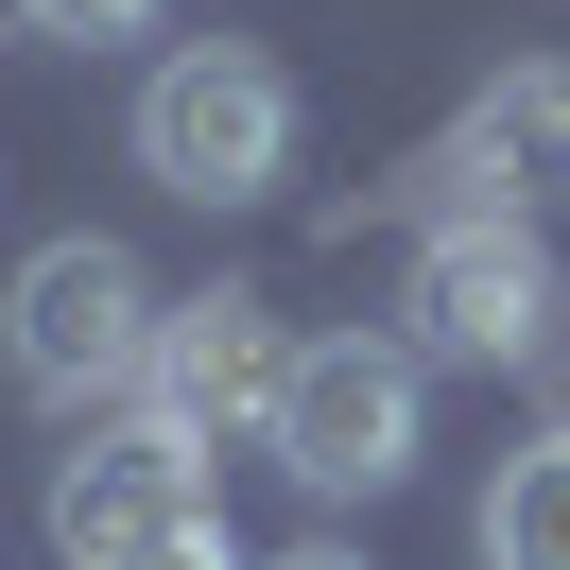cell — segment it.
Listing matches in <instances>:
<instances>
[{
	"instance_id": "1",
	"label": "cell",
	"mask_w": 570,
	"mask_h": 570,
	"mask_svg": "<svg viewBox=\"0 0 570 570\" xmlns=\"http://www.w3.org/2000/svg\"><path fill=\"white\" fill-rule=\"evenodd\" d=\"M156 328H174V294H156L105 225L36 243V259H18V294H0V363H18V397H36V415H70V432L121 415V397L156 381Z\"/></svg>"
},
{
	"instance_id": "2",
	"label": "cell",
	"mask_w": 570,
	"mask_h": 570,
	"mask_svg": "<svg viewBox=\"0 0 570 570\" xmlns=\"http://www.w3.org/2000/svg\"><path fill=\"white\" fill-rule=\"evenodd\" d=\"M415 346H432V363H484V381H553V397H570V277H553V243H535V208L415 225Z\"/></svg>"
},
{
	"instance_id": "3",
	"label": "cell",
	"mask_w": 570,
	"mask_h": 570,
	"mask_svg": "<svg viewBox=\"0 0 570 570\" xmlns=\"http://www.w3.org/2000/svg\"><path fill=\"white\" fill-rule=\"evenodd\" d=\"M139 174L174 190V208H259V190L294 174V70L259 36L156 52V87H139Z\"/></svg>"
},
{
	"instance_id": "4",
	"label": "cell",
	"mask_w": 570,
	"mask_h": 570,
	"mask_svg": "<svg viewBox=\"0 0 570 570\" xmlns=\"http://www.w3.org/2000/svg\"><path fill=\"white\" fill-rule=\"evenodd\" d=\"M415 432H432V346H397V328H328V346H294L259 450H277L312 501H381L397 466H415Z\"/></svg>"
},
{
	"instance_id": "5",
	"label": "cell",
	"mask_w": 570,
	"mask_h": 570,
	"mask_svg": "<svg viewBox=\"0 0 570 570\" xmlns=\"http://www.w3.org/2000/svg\"><path fill=\"white\" fill-rule=\"evenodd\" d=\"M570 190V70H501L484 105L450 121L432 156H397L363 208H415V225H466V208H553ZM346 208V225H363Z\"/></svg>"
},
{
	"instance_id": "6",
	"label": "cell",
	"mask_w": 570,
	"mask_h": 570,
	"mask_svg": "<svg viewBox=\"0 0 570 570\" xmlns=\"http://www.w3.org/2000/svg\"><path fill=\"white\" fill-rule=\"evenodd\" d=\"M208 519V432H174L156 397H121V415L70 432V466H52V553L70 570H121L139 535Z\"/></svg>"
},
{
	"instance_id": "7",
	"label": "cell",
	"mask_w": 570,
	"mask_h": 570,
	"mask_svg": "<svg viewBox=\"0 0 570 570\" xmlns=\"http://www.w3.org/2000/svg\"><path fill=\"white\" fill-rule=\"evenodd\" d=\"M277 381H294V346H277V312H259V294L243 277H208V294H174V328H156V415H174V432H208V450H225V432H277Z\"/></svg>"
},
{
	"instance_id": "8",
	"label": "cell",
	"mask_w": 570,
	"mask_h": 570,
	"mask_svg": "<svg viewBox=\"0 0 570 570\" xmlns=\"http://www.w3.org/2000/svg\"><path fill=\"white\" fill-rule=\"evenodd\" d=\"M484 570H570V415L535 432V450H501V484H484Z\"/></svg>"
},
{
	"instance_id": "9",
	"label": "cell",
	"mask_w": 570,
	"mask_h": 570,
	"mask_svg": "<svg viewBox=\"0 0 570 570\" xmlns=\"http://www.w3.org/2000/svg\"><path fill=\"white\" fill-rule=\"evenodd\" d=\"M52 52H105V36H156V0H36Z\"/></svg>"
},
{
	"instance_id": "10",
	"label": "cell",
	"mask_w": 570,
	"mask_h": 570,
	"mask_svg": "<svg viewBox=\"0 0 570 570\" xmlns=\"http://www.w3.org/2000/svg\"><path fill=\"white\" fill-rule=\"evenodd\" d=\"M121 570H243V553H225V519H174V535H139Z\"/></svg>"
},
{
	"instance_id": "11",
	"label": "cell",
	"mask_w": 570,
	"mask_h": 570,
	"mask_svg": "<svg viewBox=\"0 0 570 570\" xmlns=\"http://www.w3.org/2000/svg\"><path fill=\"white\" fill-rule=\"evenodd\" d=\"M277 570H363V553H277Z\"/></svg>"
},
{
	"instance_id": "12",
	"label": "cell",
	"mask_w": 570,
	"mask_h": 570,
	"mask_svg": "<svg viewBox=\"0 0 570 570\" xmlns=\"http://www.w3.org/2000/svg\"><path fill=\"white\" fill-rule=\"evenodd\" d=\"M0 36H36V0H0Z\"/></svg>"
}]
</instances>
